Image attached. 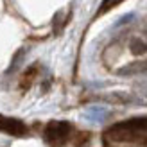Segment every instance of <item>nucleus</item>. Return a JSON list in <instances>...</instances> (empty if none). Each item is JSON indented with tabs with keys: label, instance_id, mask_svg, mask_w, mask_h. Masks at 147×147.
<instances>
[{
	"label": "nucleus",
	"instance_id": "f257e3e1",
	"mask_svg": "<svg viewBox=\"0 0 147 147\" xmlns=\"http://www.w3.org/2000/svg\"><path fill=\"white\" fill-rule=\"evenodd\" d=\"M104 138L113 144L147 145V117H133L113 124L104 131Z\"/></svg>",
	"mask_w": 147,
	"mask_h": 147
},
{
	"label": "nucleus",
	"instance_id": "f03ea898",
	"mask_svg": "<svg viewBox=\"0 0 147 147\" xmlns=\"http://www.w3.org/2000/svg\"><path fill=\"white\" fill-rule=\"evenodd\" d=\"M72 133V124L65 120H52L45 126L43 131V138L50 147H61L68 142Z\"/></svg>",
	"mask_w": 147,
	"mask_h": 147
},
{
	"label": "nucleus",
	"instance_id": "7ed1b4c3",
	"mask_svg": "<svg viewBox=\"0 0 147 147\" xmlns=\"http://www.w3.org/2000/svg\"><path fill=\"white\" fill-rule=\"evenodd\" d=\"M0 131L9 136H25L29 133L27 126L22 120L18 119H13V117H5V115H0Z\"/></svg>",
	"mask_w": 147,
	"mask_h": 147
},
{
	"label": "nucleus",
	"instance_id": "20e7f679",
	"mask_svg": "<svg viewBox=\"0 0 147 147\" xmlns=\"http://www.w3.org/2000/svg\"><path fill=\"white\" fill-rule=\"evenodd\" d=\"M36 74H38V65H32V67H29V68L24 72V76H22V81H20V90L27 92L29 88H31L32 81H34V77H36Z\"/></svg>",
	"mask_w": 147,
	"mask_h": 147
},
{
	"label": "nucleus",
	"instance_id": "39448f33",
	"mask_svg": "<svg viewBox=\"0 0 147 147\" xmlns=\"http://www.w3.org/2000/svg\"><path fill=\"white\" fill-rule=\"evenodd\" d=\"M142 72H147V63H131L119 70L120 76H133V74H142Z\"/></svg>",
	"mask_w": 147,
	"mask_h": 147
},
{
	"label": "nucleus",
	"instance_id": "423d86ee",
	"mask_svg": "<svg viewBox=\"0 0 147 147\" xmlns=\"http://www.w3.org/2000/svg\"><path fill=\"white\" fill-rule=\"evenodd\" d=\"M129 50H131V54H135V56H144L147 52V43L142 38H133L129 43Z\"/></svg>",
	"mask_w": 147,
	"mask_h": 147
},
{
	"label": "nucleus",
	"instance_id": "0eeeda50",
	"mask_svg": "<svg viewBox=\"0 0 147 147\" xmlns=\"http://www.w3.org/2000/svg\"><path fill=\"white\" fill-rule=\"evenodd\" d=\"M124 0H102V4L99 5V11H97V14H95V18H99V16H102V14H106L108 11H111L113 7H117L119 4H122Z\"/></svg>",
	"mask_w": 147,
	"mask_h": 147
}]
</instances>
